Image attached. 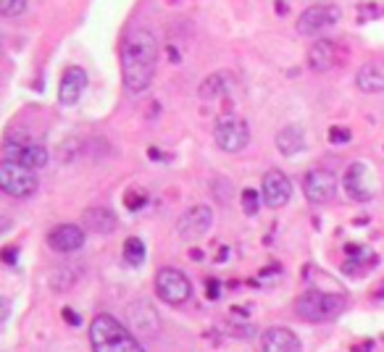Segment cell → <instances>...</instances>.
Segmentation results:
<instances>
[{
    "mask_svg": "<svg viewBox=\"0 0 384 352\" xmlns=\"http://www.w3.org/2000/svg\"><path fill=\"white\" fill-rule=\"evenodd\" d=\"M263 352H303L297 334L287 326H271L261 336Z\"/></svg>",
    "mask_w": 384,
    "mask_h": 352,
    "instance_id": "15",
    "label": "cell"
},
{
    "mask_svg": "<svg viewBox=\"0 0 384 352\" xmlns=\"http://www.w3.org/2000/svg\"><path fill=\"white\" fill-rule=\"evenodd\" d=\"M3 161H14V164H21L26 169H45L48 164V150L43 145H35V142H29V139H6V147H3Z\"/></svg>",
    "mask_w": 384,
    "mask_h": 352,
    "instance_id": "10",
    "label": "cell"
},
{
    "mask_svg": "<svg viewBox=\"0 0 384 352\" xmlns=\"http://www.w3.org/2000/svg\"><path fill=\"white\" fill-rule=\"evenodd\" d=\"M356 85H358L361 92L374 95L384 90V63L379 60H371V63H363L356 74Z\"/></svg>",
    "mask_w": 384,
    "mask_h": 352,
    "instance_id": "18",
    "label": "cell"
},
{
    "mask_svg": "<svg viewBox=\"0 0 384 352\" xmlns=\"http://www.w3.org/2000/svg\"><path fill=\"white\" fill-rule=\"evenodd\" d=\"M48 245L55 252H77L79 247H85V229L77 223H61L53 226L48 232Z\"/></svg>",
    "mask_w": 384,
    "mask_h": 352,
    "instance_id": "13",
    "label": "cell"
},
{
    "mask_svg": "<svg viewBox=\"0 0 384 352\" xmlns=\"http://www.w3.org/2000/svg\"><path fill=\"white\" fill-rule=\"evenodd\" d=\"M348 308V302L342 294L334 292H306L300 294L295 302V310L300 318H306L311 324H326L334 321L337 316H342Z\"/></svg>",
    "mask_w": 384,
    "mask_h": 352,
    "instance_id": "3",
    "label": "cell"
},
{
    "mask_svg": "<svg viewBox=\"0 0 384 352\" xmlns=\"http://www.w3.org/2000/svg\"><path fill=\"white\" fill-rule=\"evenodd\" d=\"M87 87V74L79 66H69L61 74V85H58V103L61 105H77V100L82 97Z\"/></svg>",
    "mask_w": 384,
    "mask_h": 352,
    "instance_id": "16",
    "label": "cell"
},
{
    "mask_svg": "<svg viewBox=\"0 0 384 352\" xmlns=\"http://www.w3.org/2000/svg\"><path fill=\"white\" fill-rule=\"evenodd\" d=\"M342 18V11L334 3H319V6H308L300 16H297V32L306 37L321 35L324 29L334 26Z\"/></svg>",
    "mask_w": 384,
    "mask_h": 352,
    "instance_id": "7",
    "label": "cell"
},
{
    "mask_svg": "<svg viewBox=\"0 0 384 352\" xmlns=\"http://www.w3.org/2000/svg\"><path fill=\"white\" fill-rule=\"evenodd\" d=\"M350 137H353V134H350L348 127H332V129H329V142H332V145H348Z\"/></svg>",
    "mask_w": 384,
    "mask_h": 352,
    "instance_id": "26",
    "label": "cell"
},
{
    "mask_svg": "<svg viewBox=\"0 0 384 352\" xmlns=\"http://www.w3.org/2000/svg\"><path fill=\"white\" fill-rule=\"evenodd\" d=\"M124 258L129 260V263H134V266H140L142 260H145V245H142V240L129 237V240L124 242Z\"/></svg>",
    "mask_w": 384,
    "mask_h": 352,
    "instance_id": "22",
    "label": "cell"
},
{
    "mask_svg": "<svg viewBox=\"0 0 384 352\" xmlns=\"http://www.w3.org/2000/svg\"><path fill=\"white\" fill-rule=\"evenodd\" d=\"M124 203H127L129 210H140V208L148 203V198H145V195H137V192H129V195L124 198Z\"/></svg>",
    "mask_w": 384,
    "mask_h": 352,
    "instance_id": "27",
    "label": "cell"
},
{
    "mask_svg": "<svg viewBox=\"0 0 384 352\" xmlns=\"http://www.w3.org/2000/svg\"><path fill=\"white\" fill-rule=\"evenodd\" d=\"M206 297H208V300H218V297H221V294H218V279H208V282H206Z\"/></svg>",
    "mask_w": 384,
    "mask_h": 352,
    "instance_id": "28",
    "label": "cell"
},
{
    "mask_svg": "<svg viewBox=\"0 0 384 352\" xmlns=\"http://www.w3.org/2000/svg\"><path fill=\"white\" fill-rule=\"evenodd\" d=\"M158 40L150 29H132L122 48V77L132 95L145 92L156 77Z\"/></svg>",
    "mask_w": 384,
    "mask_h": 352,
    "instance_id": "1",
    "label": "cell"
},
{
    "mask_svg": "<svg viewBox=\"0 0 384 352\" xmlns=\"http://www.w3.org/2000/svg\"><path fill=\"white\" fill-rule=\"evenodd\" d=\"M116 215L111 208H90L82 215V226L87 232H97V234H111L116 229Z\"/></svg>",
    "mask_w": 384,
    "mask_h": 352,
    "instance_id": "20",
    "label": "cell"
},
{
    "mask_svg": "<svg viewBox=\"0 0 384 352\" xmlns=\"http://www.w3.org/2000/svg\"><path fill=\"white\" fill-rule=\"evenodd\" d=\"M261 198H263V195H258V189H253V187L242 189V198H240V203H242V210H245V213H247V215H255V213H258Z\"/></svg>",
    "mask_w": 384,
    "mask_h": 352,
    "instance_id": "23",
    "label": "cell"
},
{
    "mask_svg": "<svg viewBox=\"0 0 384 352\" xmlns=\"http://www.w3.org/2000/svg\"><path fill=\"white\" fill-rule=\"evenodd\" d=\"M3 260H6V263H14V260H16V247L3 250Z\"/></svg>",
    "mask_w": 384,
    "mask_h": 352,
    "instance_id": "30",
    "label": "cell"
},
{
    "mask_svg": "<svg viewBox=\"0 0 384 352\" xmlns=\"http://www.w3.org/2000/svg\"><path fill=\"white\" fill-rule=\"evenodd\" d=\"M376 16H384V6L363 3V6H358V11H356V18H358L361 24H366V21H371V18H376Z\"/></svg>",
    "mask_w": 384,
    "mask_h": 352,
    "instance_id": "24",
    "label": "cell"
},
{
    "mask_svg": "<svg viewBox=\"0 0 384 352\" xmlns=\"http://www.w3.org/2000/svg\"><path fill=\"white\" fill-rule=\"evenodd\" d=\"M0 189L9 198H29L37 189V174L14 161H3L0 164Z\"/></svg>",
    "mask_w": 384,
    "mask_h": 352,
    "instance_id": "5",
    "label": "cell"
},
{
    "mask_svg": "<svg viewBox=\"0 0 384 352\" xmlns=\"http://www.w3.org/2000/svg\"><path fill=\"white\" fill-rule=\"evenodd\" d=\"M213 226V213L208 206H192L190 210H184L176 221V232L182 240H198Z\"/></svg>",
    "mask_w": 384,
    "mask_h": 352,
    "instance_id": "11",
    "label": "cell"
},
{
    "mask_svg": "<svg viewBox=\"0 0 384 352\" xmlns=\"http://www.w3.org/2000/svg\"><path fill=\"white\" fill-rule=\"evenodd\" d=\"M342 189L348 192L350 200H356V203H368V200L376 195V189H379L374 169L368 164H363V161L350 164V169L345 171V176H342Z\"/></svg>",
    "mask_w": 384,
    "mask_h": 352,
    "instance_id": "4",
    "label": "cell"
},
{
    "mask_svg": "<svg viewBox=\"0 0 384 352\" xmlns=\"http://www.w3.org/2000/svg\"><path fill=\"white\" fill-rule=\"evenodd\" d=\"M90 344L92 352H145L137 336L108 313L92 318L90 324Z\"/></svg>",
    "mask_w": 384,
    "mask_h": 352,
    "instance_id": "2",
    "label": "cell"
},
{
    "mask_svg": "<svg viewBox=\"0 0 384 352\" xmlns=\"http://www.w3.org/2000/svg\"><path fill=\"white\" fill-rule=\"evenodd\" d=\"M63 318L69 321L71 326H79V316H77V313H74L71 308H63Z\"/></svg>",
    "mask_w": 384,
    "mask_h": 352,
    "instance_id": "29",
    "label": "cell"
},
{
    "mask_svg": "<svg viewBox=\"0 0 384 352\" xmlns=\"http://www.w3.org/2000/svg\"><path fill=\"white\" fill-rule=\"evenodd\" d=\"M263 203L269 208H284L292 198V184L279 169H271L263 174V187H261Z\"/></svg>",
    "mask_w": 384,
    "mask_h": 352,
    "instance_id": "12",
    "label": "cell"
},
{
    "mask_svg": "<svg viewBox=\"0 0 384 352\" xmlns=\"http://www.w3.org/2000/svg\"><path fill=\"white\" fill-rule=\"evenodd\" d=\"M213 139L224 153H240L250 142V129L240 116H221L213 127Z\"/></svg>",
    "mask_w": 384,
    "mask_h": 352,
    "instance_id": "6",
    "label": "cell"
},
{
    "mask_svg": "<svg viewBox=\"0 0 384 352\" xmlns=\"http://www.w3.org/2000/svg\"><path fill=\"white\" fill-rule=\"evenodd\" d=\"M26 11V0H0V14L6 18L21 16Z\"/></svg>",
    "mask_w": 384,
    "mask_h": 352,
    "instance_id": "25",
    "label": "cell"
},
{
    "mask_svg": "<svg viewBox=\"0 0 384 352\" xmlns=\"http://www.w3.org/2000/svg\"><path fill=\"white\" fill-rule=\"evenodd\" d=\"M127 316H129L132 329L140 336H158L161 334V321H158V313L153 310V305L148 302H132L127 308Z\"/></svg>",
    "mask_w": 384,
    "mask_h": 352,
    "instance_id": "14",
    "label": "cell"
},
{
    "mask_svg": "<svg viewBox=\"0 0 384 352\" xmlns=\"http://www.w3.org/2000/svg\"><path fill=\"white\" fill-rule=\"evenodd\" d=\"M232 90H235V77H232L229 71H216V74L203 79L201 97L203 100H218V97L229 95Z\"/></svg>",
    "mask_w": 384,
    "mask_h": 352,
    "instance_id": "19",
    "label": "cell"
},
{
    "mask_svg": "<svg viewBox=\"0 0 384 352\" xmlns=\"http://www.w3.org/2000/svg\"><path fill=\"white\" fill-rule=\"evenodd\" d=\"M337 63V45L334 40H316L308 48V69L311 71H329Z\"/></svg>",
    "mask_w": 384,
    "mask_h": 352,
    "instance_id": "17",
    "label": "cell"
},
{
    "mask_svg": "<svg viewBox=\"0 0 384 352\" xmlns=\"http://www.w3.org/2000/svg\"><path fill=\"white\" fill-rule=\"evenodd\" d=\"M337 192V176L329 169H311L303 176V195L311 206H324L329 203Z\"/></svg>",
    "mask_w": 384,
    "mask_h": 352,
    "instance_id": "9",
    "label": "cell"
},
{
    "mask_svg": "<svg viewBox=\"0 0 384 352\" xmlns=\"http://www.w3.org/2000/svg\"><path fill=\"white\" fill-rule=\"evenodd\" d=\"M156 292L169 305H182L192 294V284L179 268H161L156 274Z\"/></svg>",
    "mask_w": 384,
    "mask_h": 352,
    "instance_id": "8",
    "label": "cell"
},
{
    "mask_svg": "<svg viewBox=\"0 0 384 352\" xmlns=\"http://www.w3.org/2000/svg\"><path fill=\"white\" fill-rule=\"evenodd\" d=\"M277 147H279L282 155H295V153H303L306 150V132L303 127H297V124H289L284 129H279L277 134Z\"/></svg>",
    "mask_w": 384,
    "mask_h": 352,
    "instance_id": "21",
    "label": "cell"
}]
</instances>
